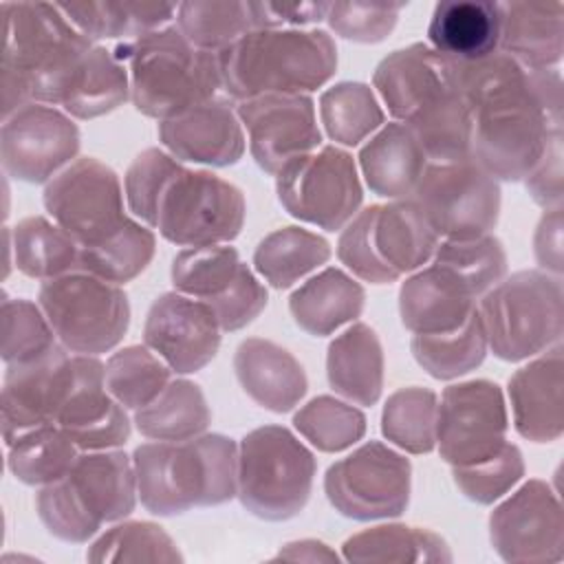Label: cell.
<instances>
[{
    "instance_id": "obj_27",
    "label": "cell",
    "mask_w": 564,
    "mask_h": 564,
    "mask_svg": "<svg viewBox=\"0 0 564 564\" xmlns=\"http://www.w3.org/2000/svg\"><path fill=\"white\" fill-rule=\"evenodd\" d=\"M64 480L97 524L123 520L137 505L134 463L117 447L79 454Z\"/></svg>"
},
{
    "instance_id": "obj_38",
    "label": "cell",
    "mask_w": 564,
    "mask_h": 564,
    "mask_svg": "<svg viewBox=\"0 0 564 564\" xmlns=\"http://www.w3.org/2000/svg\"><path fill=\"white\" fill-rule=\"evenodd\" d=\"M328 258L330 245L324 236L289 225L273 229L258 242L253 267L273 289H291Z\"/></svg>"
},
{
    "instance_id": "obj_54",
    "label": "cell",
    "mask_w": 564,
    "mask_h": 564,
    "mask_svg": "<svg viewBox=\"0 0 564 564\" xmlns=\"http://www.w3.org/2000/svg\"><path fill=\"white\" fill-rule=\"evenodd\" d=\"M405 4H366V2H330L328 26L350 42L377 44L383 42L397 26Z\"/></svg>"
},
{
    "instance_id": "obj_12",
    "label": "cell",
    "mask_w": 564,
    "mask_h": 564,
    "mask_svg": "<svg viewBox=\"0 0 564 564\" xmlns=\"http://www.w3.org/2000/svg\"><path fill=\"white\" fill-rule=\"evenodd\" d=\"M275 192L293 218L326 231L346 227L364 200L357 163L337 145L293 159L275 174Z\"/></svg>"
},
{
    "instance_id": "obj_52",
    "label": "cell",
    "mask_w": 564,
    "mask_h": 564,
    "mask_svg": "<svg viewBox=\"0 0 564 564\" xmlns=\"http://www.w3.org/2000/svg\"><path fill=\"white\" fill-rule=\"evenodd\" d=\"M181 165L176 156L161 148H145L128 165L123 176L128 209L148 227H154L161 194Z\"/></svg>"
},
{
    "instance_id": "obj_41",
    "label": "cell",
    "mask_w": 564,
    "mask_h": 564,
    "mask_svg": "<svg viewBox=\"0 0 564 564\" xmlns=\"http://www.w3.org/2000/svg\"><path fill=\"white\" fill-rule=\"evenodd\" d=\"M9 471L24 485H51L64 478L79 456V447L55 423L33 427L7 445Z\"/></svg>"
},
{
    "instance_id": "obj_51",
    "label": "cell",
    "mask_w": 564,
    "mask_h": 564,
    "mask_svg": "<svg viewBox=\"0 0 564 564\" xmlns=\"http://www.w3.org/2000/svg\"><path fill=\"white\" fill-rule=\"evenodd\" d=\"M452 476L458 491L467 500L491 505L520 482L524 476V458L520 447L507 441L494 456L485 460L452 467Z\"/></svg>"
},
{
    "instance_id": "obj_8",
    "label": "cell",
    "mask_w": 564,
    "mask_h": 564,
    "mask_svg": "<svg viewBox=\"0 0 564 564\" xmlns=\"http://www.w3.org/2000/svg\"><path fill=\"white\" fill-rule=\"evenodd\" d=\"M317 460L286 427L262 425L238 445V498L256 518L282 522L308 502Z\"/></svg>"
},
{
    "instance_id": "obj_13",
    "label": "cell",
    "mask_w": 564,
    "mask_h": 564,
    "mask_svg": "<svg viewBox=\"0 0 564 564\" xmlns=\"http://www.w3.org/2000/svg\"><path fill=\"white\" fill-rule=\"evenodd\" d=\"M412 465L381 441H368L326 469L324 491L337 513L368 522L408 509Z\"/></svg>"
},
{
    "instance_id": "obj_14",
    "label": "cell",
    "mask_w": 564,
    "mask_h": 564,
    "mask_svg": "<svg viewBox=\"0 0 564 564\" xmlns=\"http://www.w3.org/2000/svg\"><path fill=\"white\" fill-rule=\"evenodd\" d=\"M174 291L212 306L223 330H240L267 306V286L240 260L236 247H185L172 260Z\"/></svg>"
},
{
    "instance_id": "obj_39",
    "label": "cell",
    "mask_w": 564,
    "mask_h": 564,
    "mask_svg": "<svg viewBox=\"0 0 564 564\" xmlns=\"http://www.w3.org/2000/svg\"><path fill=\"white\" fill-rule=\"evenodd\" d=\"M341 551L348 562H452L449 546L441 535L408 524L370 527L350 535Z\"/></svg>"
},
{
    "instance_id": "obj_15",
    "label": "cell",
    "mask_w": 564,
    "mask_h": 564,
    "mask_svg": "<svg viewBox=\"0 0 564 564\" xmlns=\"http://www.w3.org/2000/svg\"><path fill=\"white\" fill-rule=\"evenodd\" d=\"M123 194L110 165L95 156H82L46 183L42 200L48 216L79 247H93L130 220L123 212Z\"/></svg>"
},
{
    "instance_id": "obj_18",
    "label": "cell",
    "mask_w": 564,
    "mask_h": 564,
    "mask_svg": "<svg viewBox=\"0 0 564 564\" xmlns=\"http://www.w3.org/2000/svg\"><path fill=\"white\" fill-rule=\"evenodd\" d=\"M79 152V128L70 115L31 101L4 119L0 159L4 172L22 183H48Z\"/></svg>"
},
{
    "instance_id": "obj_30",
    "label": "cell",
    "mask_w": 564,
    "mask_h": 564,
    "mask_svg": "<svg viewBox=\"0 0 564 564\" xmlns=\"http://www.w3.org/2000/svg\"><path fill=\"white\" fill-rule=\"evenodd\" d=\"M427 156L414 132L399 121L381 126L359 150V167L366 185L383 198H410Z\"/></svg>"
},
{
    "instance_id": "obj_40",
    "label": "cell",
    "mask_w": 564,
    "mask_h": 564,
    "mask_svg": "<svg viewBox=\"0 0 564 564\" xmlns=\"http://www.w3.org/2000/svg\"><path fill=\"white\" fill-rule=\"evenodd\" d=\"M487 348V335L478 306L460 328L447 333L414 335L410 341V350L416 364L430 377L441 381L458 379L476 370L485 361Z\"/></svg>"
},
{
    "instance_id": "obj_21",
    "label": "cell",
    "mask_w": 564,
    "mask_h": 564,
    "mask_svg": "<svg viewBox=\"0 0 564 564\" xmlns=\"http://www.w3.org/2000/svg\"><path fill=\"white\" fill-rule=\"evenodd\" d=\"M55 425L84 449H115L130 438V416L106 388V364L95 355H70V379Z\"/></svg>"
},
{
    "instance_id": "obj_35",
    "label": "cell",
    "mask_w": 564,
    "mask_h": 564,
    "mask_svg": "<svg viewBox=\"0 0 564 564\" xmlns=\"http://www.w3.org/2000/svg\"><path fill=\"white\" fill-rule=\"evenodd\" d=\"M128 97V66L115 55V51L95 44L84 55L62 108L75 119H95L123 106Z\"/></svg>"
},
{
    "instance_id": "obj_49",
    "label": "cell",
    "mask_w": 564,
    "mask_h": 564,
    "mask_svg": "<svg viewBox=\"0 0 564 564\" xmlns=\"http://www.w3.org/2000/svg\"><path fill=\"white\" fill-rule=\"evenodd\" d=\"M86 560L104 562H183L176 542L163 527L143 520L115 524L86 551Z\"/></svg>"
},
{
    "instance_id": "obj_37",
    "label": "cell",
    "mask_w": 564,
    "mask_h": 564,
    "mask_svg": "<svg viewBox=\"0 0 564 564\" xmlns=\"http://www.w3.org/2000/svg\"><path fill=\"white\" fill-rule=\"evenodd\" d=\"M13 264L33 280H51L79 269L77 240L55 220L44 216H26L11 229Z\"/></svg>"
},
{
    "instance_id": "obj_20",
    "label": "cell",
    "mask_w": 564,
    "mask_h": 564,
    "mask_svg": "<svg viewBox=\"0 0 564 564\" xmlns=\"http://www.w3.org/2000/svg\"><path fill=\"white\" fill-rule=\"evenodd\" d=\"M220 324L212 306L178 291L161 293L148 308L143 344L176 375L205 368L218 352Z\"/></svg>"
},
{
    "instance_id": "obj_29",
    "label": "cell",
    "mask_w": 564,
    "mask_h": 564,
    "mask_svg": "<svg viewBox=\"0 0 564 564\" xmlns=\"http://www.w3.org/2000/svg\"><path fill=\"white\" fill-rule=\"evenodd\" d=\"M564 48L562 2H500L498 51L533 70L555 68Z\"/></svg>"
},
{
    "instance_id": "obj_4",
    "label": "cell",
    "mask_w": 564,
    "mask_h": 564,
    "mask_svg": "<svg viewBox=\"0 0 564 564\" xmlns=\"http://www.w3.org/2000/svg\"><path fill=\"white\" fill-rule=\"evenodd\" d=\"M223 90L236 99L306 95L337 70L335 40L322 29H258L218 53Z\"/></svg>"
},
{
    "instance_id": "obj_16",
    "label": "cell",
    "mask_w": 564,
    "mask_h": 564,
    "mask_svg": "<svg viewBox=\"0 0 564 564\" xmlns=\"http://www.w3.org/2000/svg\"><path fill=\"white\" fill-rule=\"evenodd\" d=\"M507 403L498 383L471 379L443 390L436 410V445L452 467L494 456L507 443Z\"/></svg>"
},
{
    "instance_id": "obj_53",
    "label": "cell",
    "mask_w": 564,
    "mask_h": 564,
    "mask_svg": "<svg viewBox=\"0 0 564 564\" xmlns=\"http://www.w3.org/2000/svg\"><path fill=\"white\" fill-rule=\"evenodd\" d=\"M35 509L44 529L62 542H88L101 527L82 509L64 478L44 485L37 491Z\"/></svg>"
},
{
    "instance_id": "obj_48",
    "label": "cell",
    "mask_w": 564,
    "mask_h": 564,
    "mask_svg": "<svg viewBox=\"0 0 564 564\" xmlns=\"http://www.w3.org/2000/svg\"><path fill=\"white\" fill-rule=\"evenodd\" d=\"M295 430L319 452H344L366 434V414L330 394H319L293 416Z\"/></svg>"
},
{
    "instance_id": "obj_1",
    "label": "cell",
    "mask_w": 564,
    "mask_h": 564,
    "mask_svg": "<svg viewBox=\"0 0 564 564\" xmlns=\"http://www.w3.org/2000/svg\"><path fill=\"white\" fill-rule=\"evenodd\" d=\"M449 73L474 119L469 159L496 181H522L562 132L560 70H533L494 51L474 62L449 59Z\"/></svg>"
},
{
    "instance_id": "obj_28",
    "label": "cell",
    "mask_w": 564,
    "mask_h": 564,
    "mask_svg": "<svg viewBox=\"0 0 564 564\" xmlns=\"http://www.w3.org/2000/svg\"><path fill=\"white\" fill-rule=\"evenodd\" d=\"M476 306V297L436 264L414 271L399 289L401 324L414 335L460 328Z\"/></svg>"
},
{
    "instance_id": "obj_5",
    "label": "cell",
    "mask_w": 564,
    "mask_h": 564,
    "mask_svg": "<svg viewBox=\"0 0 564 564\" xmlns=\"http://www.w3.org/2000/svg\"><path fill=\"white\" fill-rule=\"evenodd\" d=\"M115 55L128 66L134 108L159 121L212 101L223 90L218 53L194 46L178 26L121 42Z\"/></svg>"
},
{
    "instance_id": "obj_45",
    "label": "cell",
    "mask_w": 564,
    "mask_h": 564,
    "mask_svg": "<svg viewBox=\"0 0 564 564\" xmlns=\"http://www.w3.org/2000/svg\"><path fill=\"white\" fill-rule=\"evenodd\" d=\"M170 381L172 368L145 344L126 346L106 361V388L126 410L148 405Z\"/></svg>"
},
{
    "instance_id": "obj_3",
    "label": "cell",
    "mask_w": 564,
    "mask_h": 564,
    "mask_svg": "<svg viewBox=\"0 0 564 564\" xmlns=\"http://www.w3.org/2000/svg\"><path fill=\"white\" fill-rule=\"evenodd\" d=\"M132 463L139 500L154 516H181L238 496V445L225 434L141 443Z\"/></svg>"
},
{
    "instance_id": "obj_9",
    "label": "cell",
    "mask_w": 564,
    "mask_h": 564,
    "mask_svg": "<svg viewBox=\"0 0 564 564\" xmlns=\"http://www.w3.org/2000/svg\"><path fill=\"white\" fill-rule=\"evenodd\" d=\"M37 304L57 341L75 355L112 350L130 326L126 291L86 271H70L42 282Z\"/></svg>"
},
{
    "instance_id": "obj_42",
    "label": "cell",
    "mask_w": 564,
    "mask_h": 564,
    "mask_svg": "<svg viewBox=\"0 0 564 564\" xmlns=\"http://www.w3.org/2000/svg\"><path fill=\"white\" fill-rule=\"evenodd\" d=\"M319 119L335 143L359 145L383 126L386 117L368 84L339 82L322 93Z\"/></svg>"
},
{
    "instance_id": "obj_34",
    "label": "cell",
    "mask_w": 564,
    "mask_h": 564,
    "mask_svg": "<svg viewBox=\"0 0 564 564\" xmlns=\"http://www.w3.org/2000/svg\"><path fill=\"white\" fill-rule=\"evenodd\" d=\"M57 7L90 42H130L163 29L176 15V4L165 2H59Z\"/></svg>"
},
{
    "instance_id": "obj_7",
    "label": "cell",
    "mask_w": 564,
    "mask_h": 564,
    "mask_svg": "<svg viewBox=\"0 0 564 564\" xmlns=\"http://www.w3.org/2000/svg\"><path fill=\"white\" fill-rule=\"evenodd\" d=\"M562 302L560 275L527 269L502 278L478 304L487 346L498 359L513 364L560 344Z\"/></svg>"
},
{
    "instance_id": "obj_50",
    "label": "cell",
    "mask_w": 564,
    "mask_h": 564,
    "mask_svg": "<svg viewBox=\"0 0 564 564\" xmlns=\"http://www.w3.org/2000/svg\"><path fill=\"white\" fill-rule=\"evenodd\" d=\"M59 341L40 308L26 297H4L2 300V361L26 364L44 357Z\"/></svg>"
},
{
    "instance_id": "obj_56",
    "label": "cell",
    "mask_w": 564,
    "mask_h": 564,
    "mask_svg": "<svg viewBox=\"0 0 564 564\" xmlns=\"http://www.w3.org/2000/svg\"><path fill=\"white\" fill-rule=\"evenodd\" d=\"M330 2H251V13L258 29H300L326 20Z\"/></svg>"
},
{
    "instance_id": "obj_25",
    "label": "cell",
    "mask_w": 564,
    "mask_h": 564,
    "mask_svg": "<svg viewBox=\"0 0 564 564\" xmlns=\"http://www.w3.org/2000/svg\"><path fill=\"white\" fill-rule=\"evenodd\" d=\"M564 348L553 344L509 379L516 432L533 443H553L564 432Z\"/></svg>"
},
{
    "instance_id": "obj_23",
    "label": "cell",
    "mask_w": 564,
    "mask_h": 564,
    "mask_svg": "<svg viewBox=\"0 0 564 564\" xmlns=\"http://www.w3.org/2000/svg\"><path fill=\"white\" fill-rule=\"evenodd\" d=\"M372 84L399 123L432 108L456 88L449 59L421 42L386 55L375 68Z\"/></svg>"
},
{
    "instance_id": "obj_47",
    "label": "cell",
    "mask_w": 564,
    "mask_h": 564,
    "mask_svg": "<svg viewBox=\"0 0 564 564\" xmlns=\"http://www.w3.org/2000/svg\"><path fill=\"white\" fill-rule=\"evenodd\" d=\"M176 26L194 46L216 53L256 31L251 2L220 0L176 4Z\"/></svg>"
},
{
    "instance_id": "obj_55",
    "label": "cell",
    "mask_w": 564,
    "mask_h": 564,
    "mask_svg": "<svg viewBox=\"0 0 564 564\" xmlns=\"http://www.w3.org/2000/svg\"><path fill=\"white\" fill-rule=\"evenodd\" d=\"M529 196L544 209L562 207L564 172H562V132L553 134L544 154L522 178Z\"/></svg>"
},
{
    "instance_id": "obj_19",
    "label": "cell",
    "mask_w": 564,
    "mask_h": 564,
    "mask_svg": "<svg viewBox=\"0 0 564 564\" xmlns=\"http://www.w3.org/2000/svg\"><path fill=\"white\" fill-rule=\"evenodd\" d=\"M236 115L249 134L253 161L267 174H278L322 143L315 104L308 95H260L238 101Z\"/></svg>"
},
{
    "instance_id": "obj_33",
    "label": "cell",
    "mask_w": 564,
    "mask_h": 564,
    "mask_svg": "<svg viewBox=\"0 0 564 564\" xmlns=\"http://www.w3.org/2000/svg\"><path fill=\"white\" fill-rule=\"evenodd\" d=\"M364 304V286L337 267H328L308 278L289 297V311L295 324L313 337H326L357 319Z\"/></svg>"
},
{
    "instance_id": "obj_10",
    "label": "cell",
    "mask_w": 564,
    "mask_h": 564,
    "mask_svg": "<svg viewBox=\"0 0 564 564\" xmlns=\"http://www.w3.org/2000/svg\"><path fill=\"white\" fill-rule=\"evenodd\" d=\"M245 214L240 187L209 170L181 165L161 194L154 229L178 247L225 245L240 234Z\"/></svg>"
},
{
    "instance_id": "obj_43",
    "label": "cell",
    "mask_w": 564,
    "mask_h": 564,
    "mask_svg": "<svg viewBox=\"0 0 564 564\" xmlns=\"http://www.w3.org/2000/svg\"><path fill=\"white\" fill-rule=\"evenodd\" d=\"M154 249L156 238L152 229L130 218L119 231L108 236L104 242L82 247L77 271L93 273L115 284H126L150 264Z\"/></svg>"
},
{
    "instance_id": "obj_46",
    "label": "cell",
    "mask_w": 564,
    "mask_h": 564,
    "mask_svg": "<svg viewBox=\"0 0 564 564\" xmlns=\"http://www.w3.org/2000/svg\"><path fill=\"white\" fill-rule=\"evenodd\" d=\"M432 264L449 271L474 297H482L507 273V253L494 234L438 242Z\"/></svg>"
},
{
    "instance_id": "obj_11",
    "label": "cell",
    "mask_w": 564,
    "mask_h": 564,
    "mask_svg": "<svg viewBox=\"0 0 564 564\" xmlns=\"http://www.w3.org/2000/svg\"><path fill=\"white\" fill-rule=\"evenodd\" d=\"M410 200L436 236L465 240L491 234L500 216V183L471 159L427 161Z\"/></svg>"
},
{
    "instance_id": "obj_17",
    "label": "cell",
    "mask_w": 564,
    "mask_h": 564,
    "mask_svg": "<svg viewBox=\"0 0 564 564\" xmlns=\"http://www.w3.org/2000/svg\"><path fill=\"white\" fill-rule=\"evenodd\" d=\"M489 540L505 562L555 564L564 557V520L557 494L527 480L489 516Z\"/></svg>"
},
{
    "instance_id": "obj_44",
    "label": "cell",
    "mask_w": 564,
    "mask_h": 564,
    "mask_svg": "<svg viewBox=\"0 0 564 564\" xmlns=\"http://www.w3.org/2000/svg\"><path fill=\"white\" fill-rule=\"evenodd\" d=\"M438 397L430 388L408 386L394 390L381 412V432L410 454H427L436 447Z\"/></svg>"
},
{
    "instance_id": "obj_36",
    "label": "cell",
    "mask_w": 564,
    "mask_h": 564,
    "mask_svg": "<svg viewBox=\"0 0 564 564\" xmlns=\"http://www.w3.org/2000/svg\"><path fill=\"white\" fill-rule=\"evenodd\" d=\"M212 423L205 392L189 379H172L154 401L134 410L137 430L152 441H187Z\"/></svg>"
},
{
    "instance_id": "obj_31",
    "label": "cell",
    "mask_w": 564,
    "mask_h": 564,
    "mask_svg": "<svg viewBox=\"0 0 564 564\" xmlns=\"http://www.w3.org/2000/svg\"><path fill=\"white\" fill-rule=\"evenodd\" d=\"M427 37L432 48L449 59L474 62L487 57L500 44V2H438L432 11Z\"/></svg>"
},
{
    "instance_id": "obj_22",
    "label": "cell",
    "mask_w": 564,
    "mask_h": 564,
    "mask_svg": "<svg viewBox=\"0 0 564 564\" xmlns=\"http://www.w3.org/2000/svg\"><path fill=\"white\" fill-rule=\"evenodd\" d=\"M70 379V355L59 344L44 357L11 364L2 383V438L13 443L20 434L55 423Z\"/></svg>"
},
{
    "instance_id": "obj_24",
    "label": "cell",
    "mask_w": 564,
    "mask_h": 564,
    "mask_svg": "<svg viewBox=\"0 0 564 564\" xmlns=\"http://www.w3.org/2000/svg\"><path fill=\"white\" fill-rule=\"evenodd\" d=\"M163 148L181 163L227 167L245 154L242 123L225 99H212L159 121Z\"/></svg>"
},
{
    "instance_id": "obj_26",
    "label": "cell",
    "mask_w": 564,
    "mask_h": 564,
    "mask_svg": "<svg viewBox=\"0 0 564 564\" xmlns=\"http://www.w3.org/2000/svg\"><path fill=\"white\" fill-rule=\"evenodd\" d=\"M234 372L247 397L275 414L293 410L308 390L306 372L293 352L262 337L238 344Z\"/></svg>"
},
{
    "instance_id": "obj_57",
    "label": "cell",
    "mask_w": 564,
    "mask_h": 564,
    "mask_svg": "<svg viewBox=\"0 0 564 564\" xmlns=\"http://www.w3.org/2000/svg\"><path fill=\"white\" fill-rule=\"evenodd\" d=\"M533 253L538 264L553 275H560L564 269L562 256V207L544 209L535 234H533Z\"/></svg>"
},
{
    "instance_id": "obj_6",
    "label": "cell",
    "mask_w": 564,
    "mask_h": 564,
    "mask_svg": "<svg viewBox=\"0 0 564 564\" xmlns=\"http://www.w3.org/2000/svg\"><path fill=\"white\" fill-rule=\"evenodd\" d=\"M438 247V236L410 198L370 205L352 216L337 240V258L359 280L397 282L423 269Z\"/></svg>"
},
{
    "instance_id": "obj_58",
    "label": "cell",
    "mask_w": 564,
    "mask_h": 564,
    "mask_svg": "<svg viewBox=\"0 0 564 564\" xmlns=\"http://www.w3.org/2000/svg\"><path fill=\"white\" fill-rule=\"evenodd\" d=\"M280 560H300V562H337V553L328 549V544L319 540H300V542H289L284 549L278 551Z\"/></svg>"
},
{
    "instance_id": "obj_32",
    "label": "cell",
    "mask_w": 564,
    "mask_h": 564,
    "mask_svg": "<svg viewBox=\"0 0 564 564\" xmlns=\"http://www.w3.org/2000/svg\"><path fill=\"white\" fill-rule=\"evenodd\" d=\"M328 386L357 405H375L383 390L381 339L364 322L339 333L326 352Z\"/></svg>"
},
{
    "instance_id": "obj_2",
    "label": "cell",
    "mask_w": 564,
    "mask_h": 564,
    "mask_svg": "<svg viewBox=\"0 0 564 564\" xmlns=\"http://www.w3.org/2000/svg\"><path fill=\"white\" fill-rule=\"evenodd\" d=\"M2 119L37 101H64L84 55L95 46L57 4L2 2Z\"/></svg>"
}]
</instances>
